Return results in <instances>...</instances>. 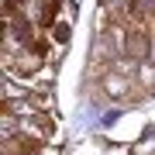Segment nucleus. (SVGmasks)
<instances>
[{"instance_id": "nucleus-1", "label": "nucleus", "mask_w": 155, "mask_h": 155, "mask_svg": "<svg viewBox=\"0 0 155 155\" xmlns=\"http://www.w3.org/2000/svg\"><path fill=\"white\" fill-rule=\"evenodd\" d=\"M100 86H104V93H107V97H114V100L127 93V79L121 76V72H114V69H107L104 76H100Z\"/></svg>"}, {"instance_id": "nucleus-2", "label": "nucleus", "mask_w": 155, "mask_h": 155, "mask_svg": "<svg viewBox=\"0 0 155 155\" xmlns=\"http://www.w3.org/2000/svg\"><path fill=\"white\" fill-rule=\"evenodd\" d=\"M131 11H134V21H148V17L155 14V0H134Z\"/></svg>"}, {"instance_id": "nucleus-3", "label": "nucleus", "mask_w": 155, "mask_h": 155, "mask_svg": "<svg viewBox=\"0 0 155 155\" xmlns=\"http://www.w3.org/2000/svg\"><path fill=\"white\" fill-rule=\"evenodd\" d=\"M55 38H59V41L69 38V24H59V28H55Z\"/></svg>"}, {"instance_id": "nucleus-4", "label": "nucleus", "mask_w": 155, "mask_h": 155, "mask_svg": "<svg viewBox=\"0 0 155 155\" xmlns=\"http://www.w3.org/2000/svg\"><path fill=\"white\" fill-rule=\"evenodd\" d=\"M24 4H28V0H7V11H21Z\"/></svg>"}]
</instances>
